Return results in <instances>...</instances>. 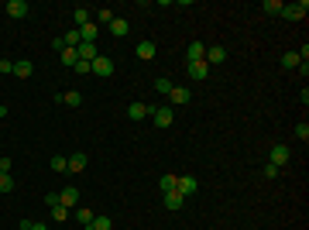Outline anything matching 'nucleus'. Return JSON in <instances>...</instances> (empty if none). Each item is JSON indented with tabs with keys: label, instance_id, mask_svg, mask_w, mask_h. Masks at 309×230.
I'll return each mask as SVG.
<instances>
[{
	"label": "nucleus",
	"instance_id": "3",
	"mask_svg": "<svg viewBox=\"0 0 309 230\" xmlns=\"http://www.w3.org/2000/svg\"><path fill=\"white\" fill-rule=\"evenodd\" d=\"M58 206H66V210L79 206V189H76V185H66V189L58 193Z\"/></svg>",
	"mask_w": 309,
	"mask_h": 230
},
{
	"label": "nucleus",
	"instance_id": "11",
	"mask_svg": "<svg viewBox=\"0 0 309 230\" xmlns=\"http://www.w3.org/2000/svg\"><path fill=\"white\" fill-rule=\"evenodd\" d=\"M169 100H172L175 107H182V103H189V100H193V93H189V86H172Z\"/></svg>",
	"mask_w": 309,
	"mask_h": 230
},
{
	"label": "nucleus",
	"instance_id": "10",
	"mask_svg": "<svg viewBox=\"0 0 309 230\" xmlns=\"http://www.w3.org/2000/svg\"><path fill=\"white\" fill-rule=\"evenodd\" d=\"M151 114H155V107H145V103H137V100L127 107V117H131V120H145V117H151Z\"/></svg>",
	"mask_w": 309,
	"mask_h": 230
},
{
	"label": "nucleus",
	"instance_id": "23",
	"mask_svg": "<svg viewBox=\"0 0 309 230\" xmlns=\"http://www.w3.org/2000/svg\"><path fill=\"white\" fill-rule=\"evenodd\" d=\"M261 11H264V14H272V17H278V14H282V0H264Z\"/></svg>",
	"mask_w": 309,
	"mask_h": 230
},
{
	"label": "nucleus",
	"instance_id": "21",
	"mask_svg": "<svg viewBox=\"0 0 309 230\" xmlns=\"http://www.w3.org/2000/svg\"><path fill=\"white\" fill-rule=\"evenodd\" d=\"M62 103L66 107H83V93L79 90H66L62 93Z\"/></svg>",
	"mask_w": 309,
	"mask_h": 230
},
{
	"label": "nucleus",
	"instance_id": "22",
	"mask_svg": "<svg viewBox=\"0 0 309 230\" xmlns=\"http://www.w3.org/2000/svg\"><path fill=\"white\" fill-rule=\"evenodd\" d=\"M93 217H96V213H93V210H86V206H79V210H76V220H79V223H83V230H90Z\"/></svg>",
	"mask_w": 309,
	"mask_h": 230
},
{
	"label": "nucleus",
	"instance_id": "35",
	"mask_svg": "<svg viewBox=\"0 0 309 230\" xmlns=\"http://www.w3.org/2000/svg\"><path fill=\"white\" fill-rule=\"evenodd\" d=\"M114 21V14L110 11H96V24H110Z\"/></svg>",
	"mask_w": 309,
	"mask_h": 230
},
{
	"label": "nucleus",
	"instance_id": "5",
	"mask_svg": "<svg viewBox=\"0 0 309 230\" xmlns=\"http://www.w3.org/2000/svg\"><path fill=\"white\" fill-rule=\"evenodd\" d=\"M289 158H292V148H285V144H275V148H272V158H268V161H272L275 169H282V165H289Z\"/></svg>",
	"mask_w": 309,
	"mask_h": 230
},
{
	"label": "nucleus",
	"instance_id": "31",
	"mask_svg": "<svg viewBox=\"0 0 309 230\" xmlns=\"http://www.w3.org/2000/svg\"><path fill=\"white\" fill-rule=\"evenodd\" d=\"M72 72H79V76H90V72H93V66H90V62H83V58H79V62L72 66Z\"/></svg>",
	"mask_w": 309,
	"mask_h": 230
},
{
	"label": "nucleus",
	"instance_id": "17",
	"mask_svg": "<svg viewBox=\"0 0 309 230\" xmlns=\"http://www.w3.org/2000/svg\"><path fill=\"white\" fill-rule=\"evenodd\" d=\"M127 31H131V24H127L124 17H114V21H110V35L114 38H127Z\"/></svg>",
	"mask_w": 309,
	"mask_h": 230
},
{
	"label": "nucleus",
	"instance_id": "33",
	"mask_svg": "<svg viewBox=\"0 0 309 230\" xmlns=\"http://www.w3.org/2000/svg\"><path fill=\"white\" fill-rule=\"evenodd\" d=\"M264 179H278V175H282V169H275V165H272V161H268V165H264Z\"/></svg>",
	"mask_w": 309,
	"mask_h": 230
},
{
	"label": "nucleus",
	"instance_id": "6",
	"mask_svg": "<svg viewBox=\"0 0 309 230\" xmlns=\"http://www.w3.org/2000/svg\"><path fill=\"white\" fill-rule=\"evenodd\" d=\"M196 189H199V182H196L193 175H179V182H175V193H182L186 199H189V196H193Z\"/></svg>",
	"mask_w": 309,
	"mask_h": 230
},
{
	"label": "nucleus",
	"instance_id": "18",
	"mask_svg": "<svg viewBox=\"0 0 309 230\" xmlns=\"http://www.w3.org/2000/svg\"><path fill=\"white\" fill-rule=\"evenodd\" d=\"M14 76H17V79H31V76H34V66L28 62V58H24V62H14Z\"/></svg>",
	"mask_w": 309,
	"mask_h": 230
},
{
	"label": "nucleus",
	"instance_id": "36",
	"mask_svg": "<svg viewBox=\"0 0 309 230\" xmlns=\"http://www.w3.org/2000/svg\"><path fill=\"white\" fill-rule=\"evenodd\" d=\"M0 72H4V76H11V72H14V62H11V58H0Z\"/></svg>",
	"mask_w": 309,
	"mask_h": 230
},
{
	"label": "nucleus",
	"instance_id": "7",
	"mask_svg": "<svg viewBox=\"0 0 309 230\" xmlns=\"http://www.w3.org/2000/svg\"><path fill=\"white\" fill-rule=\"evenodd\" d=\"M96 35H100V24H96V21H90V24H83V28H79L83 45H96Z\"/></svg>",
	"mask_w": 309,
	"mask_h": 230
},
{
	"label": "nucleus",
	"instance_id": "20",
	"mask_svg": "<svg viewBox=\"0 0 309 230\" xmlns=\"http://www.w3.org/2000/svg\"><path fill=\"white\" fill-rule=\"evenodd\" d=\"M76 52H79V58L83 62H90V66H93V58H100V48L96 45H79Z\"/></svg>",
	"mask_w": 309,
	"mask_h": 230
},
{
	"label": "nucleus",
	"instance_id": "24",
	"mask_svg": "<svg viewBox=\"0 0 309 230\" xmlns=\"http://www.w3.org/2000/svg\"><path fill=\"white\" fill-rule=\"evenodd\" d=\"M175 182H179V175H161V179H158V189H161V193H172V189H175Z\"/></svg>",
	"mask_w": 309,
	"mask_h": 230
},
{
	"label": "nucleus",
	"instance_id": "32",
	"mask_svg": "<svg viewBox=\"0 0 309 230\" xmlns=\"http://www.w3.org/2000/svg\"><path fill=\"white\" fill-rule=\"evenodd\" d=\"M296 138L299 141H309V124L302 120V124H296Z\"/></svg>",
	"mask_w": 309,
	"mask_h": 230
},
{
	"label": "nucleus",
	"instance_id": "25",
	"mask_svg": "<svg viewBox=\"0 0 309 230\" xmlns=\"http://www.w3.org/2000/svg\"><path fill=\"white\" fill-rule=\"evenodd\" d=\"M58 55H62V62H66V66H76V62H79V52H76V48H62Z\"/></svg>",
	"mask_w": 309,
	"mask_h": 230
},
{
	"label": "nucleus",
	"instance_id": "9",
	"mask_svg": "<svg viewBox=\"0 0 309 230\" xmlns=\"http://www.w3.org/2000/svg\"><path fill=\"white\" fill-rule=\"evenodd\" d=\"M155 52H158V45H155L151 38L137 41V58H141V62H151V58H155Z\"/></svg>",
	"mask_w": 309,
	"mask_h": 230
},
{
	"label": "nucleus",
	"instance_id": "16",
	"mask_svg": "<svg viewBox=\"0 0 309 230\" xmlns=\"http://www.w3.org/2000/svg\"><path fill=\"white\" fill-rule=\"evenodd\" d=\"M203 55H206V45H203V41H193V45L186 48V58H189V62H203Z\"/></svg>",
	"mask_w": 309,
	"mask_h": 230
},
{
	"label": "nucleus",
	"instance_id": "38",
	"mask_svg": "<svg viewBox=\"0 0 309 230\" xmlns=\"http://www.w3.org/2000/svg\"><path fill=\"white\" fill-rule=\"evenodd\" d=\"M0 117H7V107H4V103H0Z\"/></svg>",
	"mask_w": 309,
	"mask_h": 230
},
{
	"label": "nucleus",
	"instance_id": "19",
	"mask_svg": "<svg viewBox=\"0 0 309 230\" xmlns=\"http://www.w3.org/2000/svg\"><path fill=\"white\" fill-rule=\"evenodd\" d=\"M48 165H52V172L69 175V158H66V155H52V161H48Z\"/></svg>",
	"mask_w": 309,
	"mask_h": 230
},
{
	"label": "nucleus",
	"instance_id": "13",
	"mask_svg": "<svg viewBox=\"0 0 309 230\" xmlns=\"http://www.w3.org/2000/svg\"><path fill=\"white\" fill-rule=\"evenodd\" d=\"M186 206V196L182 193H175V189H172V193H165V210H172V213H175V210H182Z\"/></svg>",
	"mask_w": 309,
	"mask_h": 230
},
{
	"label": "nucleus",
	"instance_id": "28",
	"mask_svg": "<svg viewBox=\"0 0 309 230\" xmlns=\"http://www.w3.org/2000/svg\"><path fill=\"white\" fill-rule=\"evenodd\" d=\"M172 86H175V82H172L169 76H161V79H155V90H158V93H165V96L172 93Z\"/></svg>",
	"mask_w": 309,
	"mask_h": 230
},
{
	"label": "nucleus",
	"instance_id": "15",
	"mask_svg": "<svg viewBox=\"0 0 309 230\" xmlns=\"http://www.w3.org/2000/svg\"><path fill=\"white\" fill-rule=\"evenodd\" d=\"M4 11L11 14V17H17V21H21V17H28V4H24V0H11Z\"/></svg>",
	"mask_w": 309,
	"mask_h": 230
},
{
	"label": "nucleus",
	"instance_id": "1",
	"mask_svg": "<svg viewBox=\"0 0 309 230\" xmlns=\"http://www.w3.org/2000/svg\"><path fill=\"white\" fill-rule=\"evenodd\" d=\"M306 11H309L306 0H296V4H282V14H278V17H285V21H302Z\"/></svg>",
	"mask_w": 309,
	"mask_h": 230
},
{
	"label": "nucleus",
	"instance_id": "14",
	"mask_svg": "<svg viewBox=\"0 0 309 230\" xmlns=\"http://www.w3.org/2000/svg\"><path fill=\"white\" fill-rule=\"evenodd\" d=\"M83 169H86V155H83V151L69 155V175H79Z\"/></svg>",
	"mask_w": 309,
	"mask_h": 230
},
{
	"label": "nucleus",
	"instance_id": "30",
	"mask_svg": "<svg viewBox=\"0 0 309 230\" xmlns=\"http://www.w3.org/2000/svg\"><path fill=\"white\" fill-rule=\"evenodd\" d=\"M14 189V179H11V172H0V193H11Z\"/></svg>",
	"mask_w": 309,
	"mask_h": 230
},
{
	"label": "nucleus",
	"instance_id": "4",
	"mask_svg": "<svg viewBox=\"0 0 309 230\" xmlns=\"http://www.w3.org/2000/svg\"><path fill=\"white\" fill-rule=\"evenodd\" d=\"M151 120H155V127H172L175 124V114H172V107H155Z\"/></svg>",
	"mask_w": 309,
	"mask_h": 230
},
{
	"label": "nucleus",
	"instance_id": "34",
	"mask_svg": "<svg viewBox=\"0 0 309 230\" xmlns=\"http://www.w3.org/2000/svg\"><path fill=\"white\" fill-rule=\"evenodd\" d=\"M48 210H52V217H55V220H69V210L66 206H48Z\"/></svg>",
	"mask_w": 309,
	"mask_h": 230
},
{
	"label": "nucleus",
	"instance_id": "8",
	"mask_svg": "<svg viewBox=\"0 0 309 230\" xmlns=\"http://www.w3.org/2000/svg\"><path fill=\"white\" fill-rule=\"evenodd\" d=\"M223 58H227V48H223V45H213V48H206L203 62H206V66H220Z\"/></svg>",
	"mask_w": 309,
	"mask_h": 230
},
{
	"label": "nucleus",
	"instance_id": "12",
	"mask_svg": "<svg viewBox=\"0 0 309 230\" xmlns=\"http://www.w3.org/2000/svg\"><path fill=\"white\" fill-rule=\"evenodd\" d=\"M186 69H189V76H193L196 82L210 79V66H206V62H189V66H186Z\"/></svg>",
	"mask_w": 309,
	"mask_h": 230
},
{
	"label": "nucleus",
	"instance_id": "27",
	"mask_svg": "<svg viewBox=\"0 0 309 230\" xmlns=\"http://www.w3.org/2000/svg\"><path fill=\"white\" fill-rule=\"evenodd\" d=\"M282 66H285V69H299V52H285V55H282Z\"/></svg>",
	"mask_w": 309,
	"mask_h": 230
},
{
	"label": "nucleus",
	"instance_id": "37",
	"mask_svg": "<svg viewBox=\"0 0 309 230\" xmlns=\"http://www.w3.org/2000/svg\"><path fill=\"white\" fill-rule=\"evenodd\" d=\"M21 230H48V227H45V223H28V220H24Z\"/></svg>",
	"mask_w": 309,
	"mask_h": 230
},
{
	"label": "nucleus",
	"instance_id": "2",
	"mask_svg": "<svg viewBox=\"0 0 309 230\" xmlns=\"http://www.w3.org/2000/svg\"><path fill=\"white\" fill-rule=\"evenodd\" d=\"M93 76H100V79H110V76H114V62H110V55L93 58Z\"/></svg>",
	"mask_w": 309,
	"mask_h": 230
},
{
	"label": "nucleus",
	"instance_id": "29",
	"mask_svg": "<svg viewBox=\"0 0 309 230\" xmlns=\"http://www.w3.org/2000/svg\"><path fill=\"white\" fill-rule=\"evenodd\" d=\"M90 230H110V217H93Z\"/></svg>",
	"mask_w": 309,
	"mask_h": 230
},
{
	"label": "nucleus",
	"instance_id": "26",
	"mask_svg": "<svg viewBox=\"0 0 309 230\" xmlns=\"http://www.w3.org/2000/svg\"><path fill=\"white\" fill-rule=\"evenodd\" d=\"M72 17H76V28H83V24H90V21H93L86 7H76V14H72Z\"/></svg>",
	"mask_w": 309,
	"mask_h": 230
}]
</instances>
